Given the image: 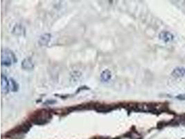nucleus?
I'll return each instance as SVG.
<instances>
[{
	"mask_svg": "<svg viewBox=\"0 0 185 139\" xmlns=\"http://www.w3.org/2000/svg\"><path fill=\"white\" fill-rule=\"evenodd\" d=\"M51 119L50 113L47 111H40L32 115V122L36 125H43Z\"/></svg>",
	"mask_w": 185,
	"mask_h": 139,
	"instance_id": "nucleus-1",
	"label": "nucleus"
},
{
	"mask_svg": "<svg viewBox=\"0 0 185 139\" xmlns=\"http://www.w3.org/2000/svg\"><path fill=\"white\" fill-rule=\"evenodd\" d=\"M1 61L3 66H10L13 63L16 62V58L11 51L8 49H5L1 52Z\"/></svg>",
	"mask_w": 185,
	"mask_h": 139,
	"instance_id": "nucleus-2",
	"label": "nucleus"
},
{
	"mask_svg": "<svg viewBox=\"0 0 185 139\" xmlns=\"http://www.w3.org/2000/svg\"><path fill=\"white\" fill-rule=\"evenodd\" d=\"M159 38L164 43H170V42H172L174 40V35L169 31H164L160 34Z\"/></svg>",
	"mask_w": 185,
	"mask_h": 139,
	"instance_id": "nucleus-3",
	"label": "nucleus"
},
{
	"mask_svg": "<svg viewBox=\"0 0 185 139\" xmlns=\"http://www.w3.org/2000/svg\"><path fill=\"white\" fill-rule=\"evenodd\" d=\"M1 91L3 93H7L8 92L9 88H10V83L9 81L7 79V78L6 76L4 75H1Z\"/></svg>",
	"mask_w": 185,
	"mask_h": 139,
	"instance_id": "nucleus-4",
	"label": "nucleus"
},
{
	"mask_svg": "<svg viewBox=\"0 0 185 139\" xmlns=\"http://www.w3.org/2000/svg\"><path fill=\"white\" fill-rule=\"evenodd\" d=\"M171 75L175 78H182L185 75V68L183 67L175 68L173 70Z\"/></svg>",
	"mask_w": 185,
	"mask_h": 139,
	"instance_id": "nucleus-5",
	"label": "nucleus"
},
{
	"mask_svg": "<svg viewBox=\"0 0 185 139\" xmlns=\"http://www.w3.org/2000/svg\"><path fill=\"white\" fill-rule=\"evenodd\" d=\"M51 40V34H45L44 35L41 36L39 39V44L42 46H45Z\"/></svg>",
	"mask_w": 185,
	"mask_h": 139,
	"instance_id": "nucleus-6",
	"label": "nucleus"
},
{
	"mask_svg": "<svg viewBox=\"0 0 185 139\" xmlns=\"http://www.w3.org/2000/svg\"><path fill=\"white\" fill-rule=\"evenodd\" d=\"M22 67L24 70H32L34 67V65L31 58H25L22 63Z\"/></svg>",
	"mask_w": 185,
	"mask_h": 139,
	"instance_id": "nucleus-7",
	"label": "nucleus"
},
{
	"mask_svg": "<svg viewBox=\"0 0 185 139\" xmlns=\"http://www.w3.org/2000/svg\"><path fill=\"white\" fill-rule=\"evenodd\" d=\"M111 77H112V75H111V72H109V70H104V71L102 72V74L101 75V79L104 81H108L109 80L111 79Z\"/></svg>",
	"mask_w": 185,
	"mask_h": 139,
	"instance_id": "nucleus-8",
	"label": "nucleus"
},
{
	"mask_svg": "<svg viewBox=\"0 0 185 139\" xmlns=\"http://www.w3.org/2000/svg\"><path fill=\"white\" fill-rule=\"evenodd\" d=\"M9 83H10V88L11 91H13V92H17V91H18V84L14 79H11L10 81H9Z\"/></svg>",
	"mask_w": 185,
	"mask_h": 139,
	"instance_id": "nucleus-9",
	"label": "nucleus"
},
{
	"mask_svg": "<svg viewBox=\"0 0 185 139\" xmlns=\"http://www.w3.org/2000/svg\"><path fill=\"white\" fill-rule=\"evenodd\" d=\"M176 98L180 100H185V95L184 94H180L179 96H176Z\"/></svg>",
	"mask_w": 185,
	"mask_h": 139,
	"instance_id": "nucleus-10",
	"label": "nucleus"
}]
</instances>
